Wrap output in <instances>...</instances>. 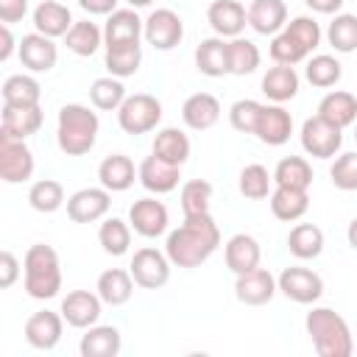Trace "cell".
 I'll use <instances>...</instances> for the list:
<instances>
[{"mask_svg":"<svg viewBox=\"0 0 357 357\" xmlns=\"http://www.w3.org/2000/svg\"><path fill=\"white\" fill-rule=\"evenodd\" d=\"M220 245V229L209 212L187 215L176 229L165 237V254L176 268H198L204 265Z\"/></svg>","mask_w":357,"mask_h":357,"instance_id":"cell-1","label":"cell"},{"mask_svg":"<svg viewBox=\"0 0 357 357\" xmlns=\"http://www.w3.org/2000/svg\"><path fill=\"white\" fill-rule=\"evenodd\" d=\"M100 131L98 114L84 103H64L56 120V145L64 156H84L95 148Z\"/></svg>","mask_w":357,"mask_h":357,"instance_id":"cell-2","label":"cell"},{"mask_svg":"<svg viewBox=\"0 0 357 357\" xmlns=\"http://www.w3.org/2000/svg\"><path fill=\"white\" fill-rule=\"evenodd\" d=\"M304 329L312 340L318 357H351L354 340L346 318L332 307H312L304 318Z\"/></svg>","mask_w":357,"mask_h":357,"instance_id":"cell-3","label":"cell"},{"mask_svg":"<svg viewBox=\"0 0 357 357\" xmlns=\"http://www.w3.org/2000/svg\"><path fill=\"white\" fill-rule=\"evenodd\" d=\"M22 287L31 298L47 301L61 290V262L53 245L33 243L22 257Z\"/></svg>","mask_w":357,"mask_h":357,"instance_id":"cell-4","label":"cell"},{"mask_svg":"<svg viewBox=\"0 0 357 357\" xmlns=\"http://www.w3.org/2000/svg\"><path fill=\"white\" fill-rule=\"evenodd\" d=\"M159 123H162V100L148 92L128 95L123 100V106L117 109V126H120V131H126L131 137L148 134Z\"/></svg>","mask_w":357,"mask_h":357,"instance_id":"cell-5","label":"cell"},{"mask_svg":"<svg viewBox=\"0 0 357 357\" xmlns=\"http://www.w3.org/2000/svg\"><path fill=\"white\" fill-rule=\"evenodd\" d=\"M298 139H301V148L307 156L312 159H335L343 148V128L332 126L329 120L324 117H307L301 123V131H298Z\"/></svg>","mask_w":357,"mask_h":357,"instance_id":"cell-6","label":"cell"},{"mask_svg":"<svg viewBox=\"0 0 357 357\" xmlns=\"http://www.w3.org/2000/svg\"><path fill=\"white\" fill-rule=\"evenodd\" d=\"M33 151L25 145V139L0 128V178L6 184H22L33 176Z\"/></svg>","mask_w":357,"mask_h":357,"instance_id":"cell-7","label":"cell"},{"mask_svg":"<svg viewBox=\"0 0 357 357\" xmlns=\"http://www.w3.org/2000/svg\"><path fill=\"white\" fill-rule=\"evenodd\" d=\"M170 268H173L170 257L165 251L153 248V245L137 248L134 257H131V265H128L137 287H142V290H159V287H165L170 282Z\"/></svg>","mask_w":357,"mask_h":357,"instance_id":"cell-8","label":"cell"},{"mask_svg":"<svg viewBox=\"0 0 357 357\" xmlns=\"http://www.w3.org/2000/svg\"><path fill=\"white\" fill-rule=\"evenodd\" d=\"M142 39L153 50H173L184 39V20L173 8H153L145 17V31Z\"/></svg>","mask_w":357,"mask_h":357,"instance_id":"cell-9","label":"cell"},{"mask_svg":"<svg viewBox=\"0 0 357 357\" xmlns=\"http://www.w3.org/2000/svg\"><path fill=\"white\" fill-rule=\"evenodd\" d=\"M279 293L296 304H315L324 296V279L301 265H290L276 276Z\"/></svg>","mask_w":357,"mask_h":357,"instance_id":"cell-10","label":"cell"},{"mask_svg":"<svg viewBox=\"0 0 357 357\" xmlns=\"http://www.w3.org/2000/svg\"><path fill=\"white\" fill-rule=\"evenodd\" d=\"M128 223L131 229L145 237V240H153V237H162L167 234V226H170V212L162 201H156L153 195H145L139 201L131 204L128 209Z\"/></svg>","mask_w":357,"mask_h":357,"instance_id":"cell-11","label":"cell"},{"mask_svg":"<svg viewBox=\"0 0 357 357\" xmlns=\"http://www.w3.org/2000/svg\"><path fill=\"white\" fill-rule=\"evenodd\" d=\"M112 192L106 187H81L67 198V218L73 223H98L109 215Z\"/></svg>","mask_w":357,"mask_h":357,"instance_id":"cell-12","label":"cell"},{"mask_svg":"<svg viewBox=\"0 0 357 357\" xmlns=\"http://www.w3.org/2000/svg\"><path fill=\"white\" fill-rule=\"evenodd\" d=\"M67 321V326L73 329H89L98 324L100 312H103V298L89 290H70L64 298H61V310H59Z\"/></svg>","mask_w":357,"mask_h":357,"instance_id":"cell-13","label":"cell"},{"mask_svg":"<svg viewBox=\"0 0 357 357\" xmlns=\"http://www.w3.org/2000/svg\"><path fill=\"white\" fill-rule=\"evenodd\" d=\"M17 53H20V61H22V67H25L28 73H50V70L56 67V61H59V47H56V42H53L50 36L39 33V31L25 33V36L20 39Z\"/></svg>","mask_w":357,"mask_h":357,"instance_id":"cell-14","label":"cell"},{"mask_svg":"<svg viewBox=\"0 0 357 357\" xmlns=\"http://www.w3.org/2000/svg\"><path fill=\"white\" fill-rule=\"evenodd\" d=\"M290 134H293V117L284 109V103H262V112H259L254 137L262 145L279 148V145H284L290 139Z\"/></svg>","mask_w":357,"mask_h":357,"instance_id":"cell-15","label":"cell"},{"mask_svg":"<svg viewBox=\"0 0 357 357\" xmlns=\"http://www.w3.org/2000/svg\"><path fill=\"white\" fill-rule=\"evenodd\" d=\"M276 290H279L276 276L268 268H254L248 273H240L237 282H234V296L245 307H262V304H268L276 296Z\"/></svg>","mask_w":357,"mask_h":357,"instance_id":"cell-16","label":"cell"},{"mask_svg":"<svg viewBox=\"0 0 357 357\" xmlns=\"http://www.w3.org/2000/svg\"><path fill=\"white\" fill-rule=\"evenodd\" d=\"M64 315L53 312V310H36L28 321H25V340L28 346L39 349V351H50L59 346L61 332H64Z\"/></svg>","mask_w":357,"mask_h":357,"instance_id":"cell-17","label":"cell"},{"mask_svg":"<svg viewBox=\"0 0 357 357\" xmlns=\"http://www.w3.org/2000/svg\"><path fill=\"white\" fill-rule=\"evenodd\" d=\"M137 181H139L151 195H167V192H173V190L178 187V181H181V167H178V165H170V162H165V159H159L156 153H151V156H145V159L139 162V176H137Z\"/></svg>","mask_w":357,"mask_h":357,"instance_id":"cell-18","label":"cell"},{"mask_svg":"<svg viewBox=\"0 0 357 357\" xmlns=\"http://www.w3.org/2000/svg\"><path fill=\"white\" fill-rule=\"evenodd\" d=\"M206 22L212 25L215 36L234 39V36H243L248 25V14L240 0H212L206 8Z\"/></svg>","mask_w":357,"mask_h":357,"instance_id":"cell-19","label":"cell"},{"mask_svg":"<svg viewBox=\"0 0 357 357\" xmlns=\"http://www.w3.org/2000/svg\"><path fill=\"white\" fill-rule=\"evenodd\" d=\"M223 259H226V268H229L234 276H240V273H248V271L259 268V262H262V248H259L257 237H251V234H245V231H237V234H231V237L226 240V245H223Z\"/></svg>","mask_w":357,"mask_h":357,"instance_id":"cell-20","label":"cell"},{"mask_svg":"<svg viewBox=\"0 0 357 357\" xmlns=\"http://www.w3.org/2000/svg\"><path fill=\"white\" fill-rule=\"evenodd\" d=\"M245 14H248V28L259 36H276L287 25L284 0H251Z\"/></svg>","mask_w":357,"mask_h":357,"instance_id":"cell-21","label":"cell"},{"mask_svg":"<svg viewBox=\"0 0 357 357\" xmlns=\"http://www.w3.org/2000/svg\"><path fill=\"white\" fill-rule=\"evenodd\" d=\"M220 100L212 92H195L181 103V120L190 131H209L220 120Z\"/></svg>","mask_w":357,"mask_h":357,"instance_id":"cell-22","label":"cell"},{"mask_svg":"<svg viewBox=\"0 0 357 357\" xmlns=\"http://www.w3.org/2000/svg\"><path fill=\"white\" fill-rule=\"evenodd\" d=\"M195 59V70L206 78H220V75H231L229 73V39L223 36H209L201 39V45L192 53Z\"/></svg>","mask_w":357,"mask_h":357,"instance_id":"cell-23","label":"cell"},{"mask_svg":"<svg viewBox=\"0 0 357 357\" xmlns=\"http://www.w3.org/2000/svg\"><path fill=\"white\" fill-rule=\"evenodd\" d=\"M298 86H301V78L296 73V67L290 64H273L268 67V73L262 75V95L271 100V103H287L298 95Z\"/></svg>","mask_w":357,"mask_h":357,"instance_id":"cell-24","label":"cell"},{"mask_svg":"<svg viewBox=\"0 0 357 357\" xmlns=\"http://www.w3.org/2000/svg\"><path fill=\"white\" fill-rule=\"evenodd\" d=\"M120 349H123V337H120V329L112 324H95L84 329L78 343L81 357H117Z\"/></svg>","mask_w":357,"mask_h":357,"instance_id":"cell-25","label":"cell"},{"mask_svg":"<svg viewBox=\"0 0 357 357\" xmlns=\"http://www.w3.org/2000/svg\"><path fill=\"white\" fill-rule=\"evenodd\" d=\"M145 31V20L137 14V8H117L106 17L103 25V45H120V42H139Z\"/></svg>","mask_w":357,"mask_h":357,"instance_id":"cell-26","label":"cell"},{"mask_svg":"<svg viewBox=\"0 0 357 357\" xmlns=\"http://www.w3.org/2000/svg\"><path fill=\"white\" fill-rule=\"evenodd\" d=\"M31 20H33V28H36L39 33L50 36V39L67 36V31H70L73 22H75L73 14H70V8H67L64 3H59V0H42V3L33 8Z\"/></svg>","mask_w":357,"mask_h":357,"instance_id":"cell-27","label":"cell"},{"mask_svg":"<svg viewBox=\"0 0 357 357\" xmlns=\"http://www.w3.org/2000/svg\"><path fill=\"white\" fill-rule=\"evenodd\" d=\"M268 204H271V212L276 220H284V223H293V220H301L310 209V192L307 190H296V187H279L273 184L271 195H268Z\"/></svg>","mask_w":357,"mask_h":357,"instance_id":"cell-28","label":"cell"},{"mask_svg":"<svg viewBox=\"0 0 357 357\" xmlns=\"http://www.w3.org/2000/svg\"><path fill=\"white\" fill-rule=\"evenodd\" d=\"M137 176H139V167H134V162L126 153H109L98 165L100 187H106L109 192H126Z\"/></svg>","mask_w":357,"mask_h":357,"instance_id":"cell-29","label":"cell"},{"mask_svg":"<svg viewBox=\"0 0 357 357\" xmlns=\"http://www.w3.org/2000/svg\"><path fill=\"white\" fill-rule=\"evenodd\" d=\"M318 117L329 120L337 128H349L357 123V95L346 89H332L318 103Z\"/></svg>","mask_w":357,"mask_h":357,"instance_id":"cell-30","label":"cell"},{"mask_svg":"<svg viewBox=\"0 0 357 357\" xmlns=\"http://www.w3.org/2000/svg\"><path fill=\"white\" fill-rule=\"evenodd\" d=\"M134 284H137V282H134L131 271L109 268V271H103V273L98 276L95 290H98V296L103 298V304H109V307H123L126 301H131Z\"/></svg>","mask_w":357,"mask_h":357,"instance_id":"cell-31","label":"cell"},{"mask_svg":"<svg viewBox=\"0 0 357 357\" xmlns=\"http://www.w3.org/2000/svg\"><path fill=\"white\" fill-rule=\"evenodd\" d=\"M103 67L114 78H131L142 64V45L139 42H120V45H103Z\"/></svg>","mask_w":357,"mask_h":357,"instance_id":"cell-32","label":"cell"},{"mask_svg":"<svg viewBox=\"0 0 357 357\" xmlns=\"http://www.w3.org/2000/svg\"><path fill=\"white\" fill-rule=\"evenodd\" d=\"M151 153H156L159 159H165V162L181 167V165L190 159V137H187L181 128H176V126L159 128L156 137H153Z\"/></svg>","mask_w":357,"mask_h":357,"instance_id":"cell-33","label":"cell"},{"mask_svg":"<svg viewBox=\"0 0 357 357\" xmlns=\"http://www.w3.org/2000/svg\"><path fill=\"white\" fill-rule=\"evenodd\" d=\"M287 251L296 259H318L324 254V231L315 223H296L287 234Z\"/></svg>","mask_w":357,"mask_h":357,"instance_id":"cell-34","label":"cell"},{"mask_svg":"<svg viewBox=\"0 0 357 357\" xmlns=\"http://www.w3.org/2000/svg\"><path fill=\"white\" fill-rule=\"evenodd\" d=\"M0 92H3V106H39V98H42L39 81L28 73L8 75Z\"/></svg>","mask_w":357,"mask_h":357,"instance_id":"cell-35","label":"cell"},{"mask_svg":"<svg viewBox=\"0 0 357 357\" xmlns=\"http://www.w3.org/2000/svg\"><path fill=\"white\" fill-rule=\"evenodd\" d=\"M42 109L39 106H3V131L20 137V139H28L31 134H36L42 128Z\"/></svg>","mask_w":357,"mask_h":357,"instance_id":"cell-36","label":"cell"},{"mask_svg":"<svg viewBox=\"0 0 357 357\" xmlns=\"http://www.w3.org/2000/svg\"><path fill=\"white\" fill-rule=\"evenodd\" d=\"M64 45H67L70 53H75V56H81V59H89V56H95L98 47L103 45V28H98V25L89 22V20H78V22H73V28L67 31Z\"/></svg>","mask_w":357,"mask_h":357,"instance_id":"cell-37","label":"cell"},{"mask_svg":"<svg viewBox=\"0 0 357 357\" xmlns=\"http://www.w3.org/2000/svg\"><path fill=\"white\" fill-rule=\"evenodd\" d=\"M131 223L120 220V218H103V223L98 226V243L109 257H123L131 248Z\"/></svg>","mask_w":357,"mask_h":357,"instance_id":"cell-38","label":"cell"},{"mask_svg":"<svg viewBox=\"0 0 357 357\" xmlns=\"http://www.w3.org/2000/svg\"><path fill=\"white\" fill-rule=\"evenodd\" d=\"M126 98H128V92L123 86V78L103 75V78H95L89 84V103L100 112H117Z\"/></svg>","mask_w":357,"mask_h":357,"instance_id":"cell-39","label":"cell"},{"mask_svg":"<svg viewBox=\"0 0 357 357\" xmlns=\"http://www.w3.org/2000/svg\"><path fill=\"white\" fill-rule=\"evenodd\" d=\"M273 184L296 187V190H310V184H312V165L304 156H284L273 167Z\"/></svg>","mask_w":357,"mask_h":357,"instance_id":"cell-40","label":"cell"},{"mask_svg":"<svg viewBox=\"0 0 357 357\" xmlns=\"http://www.w3.org/2000/svg\"><path fill=\"white\" fill-rule=\"evenodd\" d=\"M259 61H262V53L251 39L245 36L229 39V73L231 75H251L259 70Z\"/></svg>","mask_w":357,"mask_h":357,"instance_id":"cell-41","label":"cell"},{"mask_svg":"<svg viewBox=\"0 0 357 357\" xmlns=\"http://www.w3.org/2000/svg\"><path fill=\"white\" fill-rule=\"evenodd\" d=\"M304 78L312 86H318V89H329V86H335L343 78V64L335 56H329V53L310 56L307 67H304Z\"/></svg>","mask_w":357,"mask_h":357,"instance_id":"cell-42","label":"cell"},{"mask_svg":"<svg viewBox=\"0 0 357 357\" xmlns=\"http://www.w3.org/2000/svg\"><path fill=\"white\" fill-rule=\"evenodd\" d=\"M28 204H31V209H36L42 215H50V212H56V209H61L67 204L64 187L56 178H39L28 190Z\"/></svg>","mask_w":357,"mask_h":357,"instance_id":"cell-43","label":"cell"},{"mask_svg":"<svg viewBox=\"0 0 357 357\" xmlns=\"http://www.w3.org/2000/svg\"><path fill=\"white\" fill-rule=\"evenodd\" d=\"M237 187H240V195H245L248 201H262L271 195L273 190V173H268L265 165H245L240 170V178H237Z\"/></svg>","mask_w":357,"mask_h":357,"instance_id":"cell-44","label":"cell"},{"mask_svg":"<svg viewBox=\"0 0 357 357\" xmlns=\"http://www.w3.org/2000/svg\"><path fill=\"white\" fill-rule=\"evenodd\" d=\"M326 42L335 53H354L357 50V17L354 14H335L326 28Z\"/></svg>","mask_w":357,"mask_h":357,"instance_id":"cell-45","label":"cell"},{"mask_svg":"<svg viewBox=\"0 0 357 357\" xmlns=\"http://www.w3.org/2000/svg\"><path fill=\"white\" fill-rule=\"evenodd\" d=\"M178 201H181L184 218L187 215H204V212H209V204H212V184L206 178H190L181 184Z\"/></svg>","mask_w":357,"mask_h":357,"instance_id":"cell-46","label":"cell"},{"mask_svg":"<svg viewBox=\"0 0 357 357\" xmlns=\"http://www.w3.org/2000/svg\"><path fill=\"white\" fill-rule=\"evenodd\" d=\"M268 53H271L273 64H290V67H296V64H301V61L310 59V50H307L290 31H284V28L271 39Z\"/></svg>","mask_w":357,"mask_h":357,"instance_id":"cell-47","label":"cell"},{"mask_svg":"<svg viewBox=\"0 0 357 357\" xmlns=\"http://www.w3.org/2000/svg\"><path fill=\"white\" fill-rule=\"evenodd\" d=\"M259 112H262V103L259 100H251V98H240L229 106V123L234 131L240 134H254L257 131V120H259Z\"/></svg>","mask_w":357,"mask_h":357,"instance_id":"cell-48","label":"cell"},{"mask_svg":"<svg viewBox=\"0 0 357 357\" xmlns=\"http://www.w3.org/2000/svg\"><path fill=\"white\" fill-rule=\"evenodd\" d=\"M329 178L337 190L343 192H354L357 190V151H346L337 153L332 167H329Z\"/></svg>","mask_w":357,"mask_h":357,"instance_id":"cell-49","label":"cell"},{"mask_svg":"<svg viewBox=\"0 0 357 357\" xmlns=\"http://www.w3.org/2000/svg\"><path fill=\"white\" fill-rule=\"evenodd\" d=\"M22 273V265H20V259L6 248V251H0V287H11L14 282H17V276Z\"/></svg>","mask_w":357,"mask_h":357,"instance_id":"cell-50","label":"cell"},{"mask_svg":"<svg viewBox=\"0 0 357 357\" xmlns=\"http://www.w3.org/2000/svg\"><path fill=\"white\" fill-rule=\"evenodd\" d=\"M28 14V0H0V22L14 25Z\"/></svg>","mask_w":357,"mask_h":357,"instance_id":"cell-51","label":"cell"},{"mask_svg":"<svg viewBox=\"0 0 357 357\" xmlns=\"http://www.w3.org/2000/svg\"><path fill=\"white\" fill-rule=\"evenodd\" d=\"M117 3L120 0H78V6L95 17H109L112 11H117Z\"/></svg>","mask_w":357,"mask_h":357,"instance_id":"cell-52","label":"cell"},{"mask_svg":"<svg viewBox=\"0 0 357 357\" xmlns=\"http://www.w3.org/2000/svg\"><path fill=\"white\" fill-rule=\"evenodd\" d=\"M343 3H346V0H304V6L312 8L315 14H332V17L340 14Z\"/></svg>","mask_w":357,"mask_h":357,"instance_id":"cell-53","label":"cell"},{"mask_svg":"<svg viewBox=\"0 0 357 357\" xmlns=\"http://www.w3.org/2000/svg\"><path fill=\"white\" fill-rule=\"evenodd\" d=\"M0 61H8L11 59V53H14V47H20L17 42H14V33H11V25H3L0 28Z\"/></svg>","mask_w":357,"mask_h":357,"instance_id":"cell-54","label":"cell"},{"mask_svg":"<svg viewBox=\"0 0 357 357\" xmlns=\"http://www.w3.org/2000/svg\"><path fill=\"white\" fill-rule=\"evenodd\" d=\"M346 240H349V245L357 251V215L349 220V229H346Z\"/></svg>","mask_w":357,"mask_h":357,"instance_id":"cell-55","label":"cell"},{"mask_svg":"<svg viewBox=\"0 0 357 357\" xmlns=\"http://www.w3.org/2000/svg\"><path fill=\"white\" fill-rule=\"evenodd\" d=\"M128 3V8H148L153 0H126Z\"/></svg>","mask_w":357,"mask_h":357,"instance_id":"cell-56","label":"cell"},{"mask_svg":"<svg viewBox=\"0 0 357 357\" xmlns=\"http://www.w3.org/2000/svg\"><path fill=\"white\" fill-rule=\"evenodd\" d=\"M354 142H357V123H354Z\"/></svg>","mask_w":357,"mask_h":357,"instance_id":"cell-57","label":"cell"}]
</instances>
